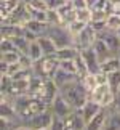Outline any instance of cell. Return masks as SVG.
Here are the masks:
<instances>
[{"label":"cell","mask_w":120,"mask_h":130,"mask_svg":"<svg viewBox=\"0 0 120 130\" xmlns=\"http://www.w3.org/2000/svg\"><path fill=\"white\" fill-rule=\"evenodd\" d=\"M59 93L71 103V106L74 109H82L83 104L90 100V90L85 87L83 80H80V79L75 82L67 84L66 87L59 88Z\"/></svg>","instance_id":"6da1fadb"},{"label":"cell","mask_w":120,"mask_h":130,"mask_svg":"<svg viewBox=\"0 0 120 130\" xmlns=\"http://www.w3.org/2000/svg\"><path fill=\"white\" fill-rule=\"evenodd\" d=\"M31 69L34 76L43 77V79H53V76L59 69V59L56 55L54 56H43L38 61H34Z\"/></svg>","instance_id":"7a4b0ae2"},{"label":"cell","mask_w":120,"mask_h":130,"mask_svg":"<svg viewBox=\"0 0 120 130\" xmlns=\"http://www.w3.org/2000/svg\"><path fill=\"white\" fill-rule=\"evenodd\" d=\"M47 36L56 43L58 48L75 45V39H74V36L69 32V29L64 26V24H50L48 31H47Z\"/></svg>","instance_id":"3957f363"},{"label":"cell","mask_w":120,"mask_h":130,"mask_svg":"<svg viewBox=\"0 0 120 130\" xmlns=\"http://www.w3.org/2000/svg\"><path fill=\"white\" fill-rule=\"evenodd\" d=\"M53 121H54V114L51 111V108H48V109H45V111L35 114L34 117H31L26 122V125H29L34 130H42V128H50Z\"/></svg>","instance_id":"277c9868"},{"label":"cell","mask_w":120,"mask_h":130,"mask_svg":"<svg viewBox=\"0 0 120 130\" xmlns=\"http://www.w3.org/2000/svg\"><path fill=\"white\" fill-rule=\"evenodd\" d=\"M50 108H51V111H53L54 116H56V117H61V119L69 117L74 111H75V109L71 106V103H69L61 93H58V95H56V98H54L53 101H51Z\"/></svg>","instance_id":"5b68a950"},{"label":"cell","mask_w":120,"mask_h":130,"mask_svg":"<svg viewBox=\"0 0 120 130\" xmlns=\"http://www.w3.org/2000/svg\"><path fill=\"white\" fill-rule=\"evenodd\" d=\"M96 39H98V34L94 32V31H93V27L88 24V26L85 27L83 31L75 37V47H77L78 50L91 48V47H93V43L96 42Z\"/></svg>","instance_id":"8992f818"},{"label":"cell","mask_w":120,"mask_h":130,"mask_svg":"<svg viewBox=\"0 0 120 130\" xmlns=\"http://www.w3.org/2000/svg\"><path fill=\"white\" fill-rule=\"evenodd\" d=\"M80 55L83 56L85 63H87V68H88L90 74H99V72H101V61H99L98 55L94 53L93 48L80 50Z\"/></svg>","instance_id":"52a82bcc"},{"label":"cell","mask_w":120,"mask_h":130,"mask_svg":"<svg viewBox=\"0 0 120 130\" xmlns=\"http://www.w3.org/2000/svg\"><path fill=\"white\" fill-rule=\"evenodd\" d=\"M58 93H59V87L54 84V80H53V79H47L45 84H43V87H42V90L38 92L37 98L43 100L47 104H51V101L56 98Z\"/></svg>","instance_id":"ba28073f"},{"label":"cell","mask_w":120,"mask_h":130,"mask_svg":"<svg viewBox=\"0 0 120 130\" xmlns=\"http://www.w3.org/2000/svg\"><path fill=\"white\" fill-rule=\"evenodd\" d=\"M31 90V79H19V80H11L8 95L10 96H21V95H29Z\"/></svg>","instance_id":"9c48e42d"},{"label":"cell","mask_w":120,"mask_h":130,"mask_svg":"<svg viewBox=\"0 0 120 130\" xmlns=\"http://www.w3.org/2000/svg\"><path fill=\"white\" fill-rule=\"evenodd\" d=\"M107 117H109V109L103 108L101 111L87 124V128L85 130H104L106 128V124H107Z\"/></svg>","instance_id":"30bf717a"},{"label":"cell","mask_w":120,"mask_h":130,"mask_svg":"<svg viewBox=\"0 0 120 130\" xmlns=\"http://www.w3.org/2000/svg\"><path fill=\"white\" fill-rule=\"evenodd\" d=\"M98 37L103 39V40L106 42V45L111 48V52L114 55H117V52L120 50V39H118V36H117L115 31H109V29H106V31L101 32Z\"/></svg>","instance_id":"8fae6325"},{"label":"cell","mask_w":120,"mask_h":130,"mask_svg":"<svg viewBox=\"0 0 120 130\" xmlns=\"http://www.w3.org/2000/svg\"><path fill=\"white\" fill-rule=\"evenodd\" d=\"M103 109V106L99 104L98 101H93V100H88L87 103L83 104V108L80 109V112H82V116H83V119H85V122H90L91 119L96 116V114L99 112Z\"/></svg>","instance_id":"7c38bea8"},{"label":"cell","mask_w":120,"mask_h":130,"mask_svg":"<svg viewBox=\"0 0 120 130\" xmlns=\"http://www.w3.org/2000/svg\"><path fill=\"white\" fill-rule=\"evenodd\" d=\"M78 76L77 74H71V72H66V71H63V69H58L56 74L53 76V80L54 84L59 87V88H63V87H66L67 84H71V82H75L78 80Z\"/></svg>","instance_id":"4fadbf2b"},{"label":"cell","mask_w":120,"mask_h":130,"mask_svg":"<svg viewBox=\"0 0 120 130\" xmlns=\"http://www.w3.org/2000/svg\"><path fill=\"white\" fill-rule=\"evenodd\" d=\"M2 39H16V37H21L24 36V27L23 26H18V24H2Z\"/></svg>","instance_id":"5bb4252c"},{"label":"cell","mask_w":120,"mask_h":130,"mask_svg":"<svg viewBox=\"0 0 120 130\" xmlns=\"http://www.w3.org/2000/svg\"><path fill=\"white\" fill-rule=\"evenodd\" d=\"M93 50H94V53L98 55V58H99V61H106L107 58H111V56H114V53L111 52V48L106 45V42L103 40V39H96V42L93 43V47H91Z\"/></svg>","instance_id":"9a60e30c"},{"label":"cell","mask_w":120,"mask_h":130,"mask_svg":"<svg viewBox=\"0 0 120 130\" xmlns=\"http://www.w3.org/2000/svg\"><path fill=\"white\" fill-rule=\"evenodd\" d=\"M38 43H40V47H42V50H43L45 56H54V55L58 53V50H59L56 47V43H54L51 39L47 36V34L38 37Z\"/></svg>","instance_id":"2e32d148"},{"label":"cell","mask_w":120,"mask_h":130,"mask_svg":"<svg viewBox=\"0 0 120 130\" xmlns=\"http://www.w3.org/2000/svg\"><path fill=\"white\" fill-rule=\"evenodd\" d=\"M48 23H42V21H37V19H29V21L24 24V29H27V31L34 32L35 36H45L48 31Z\"/></svg>","instance_id":"e0dca14e"},{"label":"cell","mask_w":120,"mask_h":130,"mask_svg":"<svg viewBox=\"0 0 120 130\" xmlns=\"http://www.w3.org/2000/svg\"><path fill=\"white\" fill-rule=\"evenodd\" d=\"M80 55V50L75 47V45H69V47H63L58 50L56 56L59 61H66V59H75Z\"/></svg>","instance_id":"ac0fdd59"},{"label":"cell","mask_w":120,"mask_h":130,"mask_svg":"<svg viewBox=\"0 0 120 130\" xmlns=\"http://www.w3.org/2000/svg\"><path fill=\"white\" fill-rule=\"evenodd\" d=\"M115 71H120V59H118V56H115V55L101 63V72L112 74V72H115Z\"/></svg>","instance_id":"d6986e66"},{"label":"cell","mask_w":120,"mask_h":130,"mask_svg":"<svg viewBox=\"0 0 120 130\" xmlns=\"http://www.w3.org/2000/svg\"><path fill=\"white\" fill-rule=\"evenodd\" d=\"M109 90H112L109 84H101V85H98L91 93H90V100H93V101H98V103H99V100H101L104 95L109 92Z\"/></svg>","instance_id":"ffe728a7"},{"label":"cell","mask_w":120,"mask_h":130,"mask_svg":"<svg viewBox=\"0 0 120 130\" xmlns=\"http://www.w3.org/2000/svg\"><path fill=\"white\" fill-rule=\"evenodd\" d=\"M29 56H31L32 61H38V59H42L45 56L43 50H42V47H40V43H38V40L31 42V45H29Z\"/></svg>","instance_id":"44dd1931"},{"label":"cell","mask_w":120,"mask_h":130,"mask_svg":"<svg viewBox=\"0 0 120 130\" xmlns=\"http://www.w3.org/2000/svg\"><path fill=\"white\" fill-rule=\"evenodd\" d=\"M74 61H75V66H77V76L80 77V80H83V79L90 74L88 68H87V63H85V59H83L82 55H78Z\"/></svg>","instance_id":"7402d4cb"},{"label":"cell","mask_w":120,"mask_h":130,"mask_svg":"<svg viewBox=\"0 0 120 130\" xmlns=\"http://www.w3.org/2000/svg\"><path fill=\"white\" fill-rule=\"evenodd\" d=\"M13 42H14V47H16V50H18L21 55H29V45H31V42H29L24 36L13 39Z\"/></svg>","instance_id":"603a6c76"},{"label":"cell","mask_w":120,"mask_h":130,"mask_svg":"<svg viewBox=\"0 0 120 130\" xmlns=\"http://www.w3.org/2000/svg\"><path fill=\"white\" fill-rule=\"evenodd\" d=\"M19 59H21V53H19L18 50H13V52H5V53H2V56H0V61H3V63H7V64L19 63Z\"/></svg>","instance_id":"cb8c5ba5"},{"label":"cell","mask_w":120,"mask_h":130,"mask_svg":"<svg viewBox=\"0 0 120 130\" xmlns=\"http://www.w3.org/2000/svg\"><path fill=\"white\" fill-rule=\"evenodd\" d=\"M87 26H88V24H85V23H82V21H78V19H75V21L69 23L66 27L69 29V32H71L72 36H74V39H75V37H77L78 34L82 32V31H83V29L87 27Z\"/></svg>","instance_id":"d4e9b609"},{"label":"cell","mask_w":120,"mask_h":130,"mask_svg":"<svg viewBox=\"0 0 120 130\" xmlns=\"http://www.w3.org/2000/svg\"><path fill=\"white\" fill-rule=\"evenodd\" d=\"M106 24H107V29L109 31H115L120 27V14L118 13H111L106 19Z\"/></svg>","instance_id":"484cf974"},{"label":"cell","mask_w":120,"mask_h":130,"mask_svg":"<svg viewBox=\"0 0 120 130\" xmlns=\"http://www.w3.org/2000/svg\"><path fill=\"white\" fill-rule=\"evenodd\" d=\"M77 19L85 24H90L93 19V10L91 8H83V10H77Z\"/></svg>","instance_id":"4316f807"},{"label":"cell","mask_w":120,"mask_h":130,"mask_svg":"<svg viewBox=\"0 0 120 130\" xmlns=\"http://www.w3.org/2000/svg\"><path fill=\"white\" fill-rule=\"evenodd\" d=\"M107 76H109V85H111V88L118 95L120 93V71L107 74Z\"/></svg>","instance_id":"83f0119b"},{"label":"cell","mask_w":120,"mask_h":130,"mask_svg":"<svg viewBox=\"0 0 120 130\" xmlns=\"http://www.w3.org/2000/svg\"><path fill=\"white\" fill-rule=\"evenodd\" d=\"M59 69L66 72H71V74H77V66H75V61L74 59H66V61H59Z\"/></svg>","instance_id":"f1b7e54d"},{"label":"cell","mask_w":120,"mask_h":130,"mask_svg":"<svg viewBox=\"0 0 120 130\" xmlns=\"http://www.w3.org/2000/svg\"><path fill=\"white\" fill-rule=\"evenodd\" d=\"M29 7L35 11H40V10H48V5H47V0H24Z\"/></svg>","instance_id":"f546056e"},{"label":"cell","mask_w":120,"mask_h":130,"mask_svg":"<svg viewBox=\"0 0 120 130\" xmlns=\"http://www.w3.org/2000/svg\"><path fill=\"white\" fill-rule=\"evenodd\" d=\"M48 24H63V18L58 10H48Z\"/></svg>","instance_id":"4dcf8cb0"},{"label":"cell","mask_w":120,"mask_h":130,"mask_svg":"<svg viewBox=\"0 0 120 130\" xmlns=\"http://www.w3.org/2000/svg\"><path fill=\"white\" fill-rule=\"evenodd\" d=\"M83 84H85V87H87V88L90 90V93H91L93 90L98 87V80H96V76H94V74H88V76L83 79Z\"/></svg>","instance_id":"1f68e13d"},{"label":"cell","mask_w":120,"mask_h":130,"mask_svg":"<svg viewBox=\"0 0 120 130\" xmlns=\"http://www.w3.org/2000/svg\"><path fill=\"white\" fill-rule=\"evenodd\" d=\"M0 50H2V53H5V52H13V50H16V47H14V42L11 39H2Z\"/></svg>","instance_id":"d6a6232c"},{"label":"cell","mask_w":120,"mask_h":130,"mask_svg":"<svg viewBox=\"0 0 120 130\" xmlns=\"http://www.w3.org/2000/svg\"><path fill=\"white\" fill-rule=\"evenodd\" d=\"M90 26L93 27V31L96 32L98 36L107 29V24H106V21H91V23H90Z\"/></svg>","instance_id":"836d02e7"},{"label":"cell","mask_w":120,"mask_h":130,"mask_svg":"<svg viewBox=\"0 0 120 130\" xmlns=\"http://www.w3.org/2000/svg\"><path fill=\"white\" fill-rule=\"evenodd\" d=\"M67 0H47L48 10H59L63 5H66Z\"/></svg>","instance_id":"e575fe53"},{"label":"cell","mask_w":120,"mask_h":130,"mask_svg":"<svg viewBox=\"0 0 120 130\" xmlns=\"http://www.w3.org/2000/svg\"><path fill=\"white\" fill-rule=\"evenodd\" d=\"M23 68H24V66H23L21 63H14V64H8V74H7V76H10V77H13L14 74H16V72L19 71V69H23Z\"/></svg>","instance_id":"d590c367"},{"label":"cell","mask_w":120,"mask_h":130,"mask_svg":"<svg viewBox=\"0 0 120 130\" xmlns=\"http://www.w3.org/2000/svg\"><path fill=\"white\" fill-rule=\"evenodd\" d=\"M50 128L51 130H64V119L54 116V121H53V124H51Z\"/></svg>","instance_id":"8d00e7d4"},{"label":"cell","mask_w":120,"mask_h":130,"mask_svg":"<svg viewBox=\"0 0 120 130\" xmlns=\"http://www.w3.org/2000/svg\"><path fill=\"white\" fill-rule=\"evenodd\" d=\"M72 7L75 8V10H83V8H88V3H87V0H72Z\"/></svg>","instance_id":"74e56055"},{"label":"cell","mask_w":120,"mask_h":130,"mask_svg":"<svg viewBox=\"0 0 120 130\" xmlns=\"http://www.w3.org/2000/svg\"><path fill=\"white\" fill-rule=\"evenodd\" d=\"M13 130H34V128H31L29 125H26V124H18Z\"/></svg>","instance_id":"f35d334b"},{"label":"cell","mask_w":120,"mask_h":130,"mask_svg":"<svg viewBox=\"0 0 120 130\" xmlns=\"http://www.w3.org/2000/svg\"><path fill=\"white\" fill-rule=\"evenodd\" d=\"M99 2V0H87V3H88V8H93L94 5H96Z\"/></svg>","instance_id":"ab89813d"},{"label":"cell","mask_w":120,"mask_h":130,"mask_svg":"<svg viewBox=\"0 0 120 130\" xmlns=\"http://www.w3.org/2000/svg\"><path fill=\"white\" fill-rule=\"evenodd\" d=\"M115 106L120 109V95H117V103H115Z\"/></svg>","instance_id":"60d3db41"},{"label":"cell","mask_w":120,"mask_h":130,"mask_svg":"<svg viewBox=\"0 0 120 130\" xmlns=\"http://www.w3.org/2000/svg\"><path fill=\"white\" fill-rule=\"evenodd\" d=\"M117 36H118V39H120V27L117 29Z\"/></svg>","instance_id":"b9f144b4"},{"label":"cell","mask_w":120,"mask_h":130,"mask_svg":"<svg viewBox=\"0 0 120 130\" xmlns=\"http://www.w3.org/2000/svg\"><path fill=\"white\" fill-rule=\"evenodd\" d=\"M115 56H118V59H120V50H118V52H117V55H115Z\"/></svg>","instance_id":"7bdbcfd3"},{"label":"cell","mask_w":120,"mask_h":130,"mask_svg":"<svg viewBox=\"0 0 120 130\" xmlns=\"http://www.w3.org/2000/svg\"><path fill=\"white\" fill-rule=\"evenodd\" d=\"M42 130H51V128H42Z\"/></svg>","instance_id":"ee69618b"},{"label":"cell","mask_w":120,"mask_h":130,"mask_svg":"<svg viewBox=\"0 0 120 130\" xmlns=\"http://www.w3.org/2000/svg\"><path fill=\"white\" fill-rule=\"evenodd\" d=\"M67 2H72V0H67Z\"/></svg>","instance_id":"f6af8a7d"},{"label":"cell","mask_w":120,"mask_h":130,"mask_svg":"<svg viewBox=\"0 0 120 130\" xmlns=\"http://www.w3.org/2000/svg\"><path fill=\"white\" fill-rule=\"evenodd\" d=\"M118 95H120V93H118Z\"/></svg>","instance_id":"bcb514c9"}]
</instances>
